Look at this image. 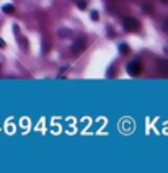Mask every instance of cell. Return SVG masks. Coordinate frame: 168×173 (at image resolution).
Returning <instances> with one entry per match:
<instances>
[{"instance_id":"cell-4","label":"cell","mask_w":168,"mask_h":173,"mask_svg":"<svg viewBox=\"0 0 168 173\" xmlns=\"http://www.w3.org/2000/svg\"><path fill=\"white\" fill-rule=\"evenodd\" d=\"M2 10H4L5 13H13L15 7H13V5H4V7H2Z\"/></svg>"},{"instance_id":"cell-7","label":"cell","mask_w":168,"mask_h":173,"mask_svg":"<svg viewBox=\"0 0 168 173\" xmlns=\"http://www.w3.org/2000/svg\"><path fill=\"white\" fill-rule=\"evenodd\" d=\"M119 51L123 54H126L127 51H129V46H127V44H119Z\"/></svg>"},{"instance_id":"cell-2","label":"cell","mask_w":168,"mask_h":173,"mask_svg":"<svg viewBox=\"0 0 168 173\" xmlns=\"http://www.w3.org/2000/svg\"><path fill=\"white\" fill-rule=\"evenodd\" d=\"M85 47H87V41H85V38H78L77 41L72 44V52L74 54H80L85 51Z\"/></svg>"},{"instance_id":"cell-13","label":"cell","mask_w":168,"mask_h":173,"mask_svg":"<svg viewBox=\"0 0 168 173\" xmlns=\"http://www.w3.org/2000/svg\"><path fill=\"white\" fill-rule=\"evenodd\" d=\"M162 2H168V0H162Z\"/></svg>"},{"instance_id":"cell-3","label":"cell","mask_w":168,"mask_h":173,"mask_svg":"<svg viewBox=\"0 0 168 173\" xmlns=\"http://www.w3.org/2000/svg\"><path fill=\"white\" fill-rule=\"evenodd\" d=\"M139 28V21L136 18H126L124 20V29L126 31H136Z\"/></svg>"},{"instance_id":"cell-5","label":"cell","mask_w":168,"mask_h":173,"mask_svg":"<svg viewBox=\"0 0 168 173\" xmlns=\"http://www.w3.org/2000/svg\"><path fill=\"white\" fill-rule=\"evenodd\" d=\"M160 70L165 72V74H168V60H165V62L162 60L160 62Z\"/></svg>"},{"instance_id":"cell-6","label":"cell","mask_w":168,"mask_h":173,"mask_svg":"<svg viewBox=\"0 0 168 173\" xmlns=\"http://www.w3.org/2000/svg\"><path fill=\"white\" fill-rule=\"evenodd\" d=\"M20 46H23V49H28V41H26L25 36H21L20 38Z\"/></svg>"},{"instance_id":"cell-10","label":"cell","mask_w":168,"mask_h":173,"mask_svg":"<svg viewBox=\"0 0 168 173\" xmlns=\"http://www.w3.org/2000/svg\"><path fill=\"white\" fill-rule=\"evenodd\" d=\"M98 11H91V20H93V21H98Z\"/></svg>"},{"instance_id":"cell-9","label":"cell","mask_w":168,"mask_h":173,"mask_svg":"<svg viewBox=\"0 0 168 173\" xmlns=\"http://www.w3.org/2000/svg\"><path fill=\"white\" fill-rule=\"evenodd\" d=\"M59 34L60 36H70V31L69 29H59Z\"/></svg>"},{"instance_id":"cell-11","label":"cell","mask_w":168,"mask_h":173,"mask_svg":"<svg viewBox=\"0 0 168 173\" xmlns=\"http://www.w3.org/2000/svg\"><path fill=\"white\" fill-rule=\"evenodd\" d=\"M162 26H163V29L168 33V18H165V20H163V23H162Z\"/></svg>"},{"instance_id":"cell-8","label":"cell","mask_w":168,"mask_h":173,"mask_svg":"<svg viewBox=\"0 0 168 173\" xmlns=\"http://www.w3.org/2000/svg\"><path fill=\"white\" fill-rule=\"evenodd\" d=\"M77 5H78V8H82V10H85V8H87V2H85V0H80Z\"/></svg>"},{"instance_id":"cell-12","label":"cell","mask_w":168,"mask_h":173,"mask_svg":"<svg viewBox=\"0 0 168 173\" xmlns=\"http://www.w3.org/2000/svg\"><path fill=\"white\" fill-rule=\"evenodd\" d=\"M0 47H5V42L2 41V38H0Z\"/></svg>"},{"instance_id":"cell-1","label":"cell","mask_w":168,"mask_h":173,"mask_svg":"<svg viewBox=\"0 0 168 173\" xmlns=\"http://www.w3.org/2000/svg\"><path fill=\"white\" fill-rule=\"evenodd\" d=\"M142 72V64L139 60H132L127 64V74L129 75H139Z\"/></svg>"}]
</instances>
